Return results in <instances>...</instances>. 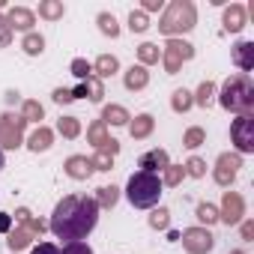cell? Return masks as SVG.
I'll return each instance as SVG.
<instances>
[{"label": "cell", "instance_id": "1", "mask_svg": "<svg viewBox=\"0 0 254 254\" xmlns=\"http://www.w3.org/2000/svg\"><path fill=\"white\" fill-rule=\"evenodd\" d=\"M96 224H99V206H96V200L87 197V194H69V197H63L54 206L48 230L57 239L78 242V239L90 236Z\"/></svg>", "mask_w": 254, "mask_h": 254}, {"label": "cell", "instance_id": "2", "mask_svg": "<svg viewBox=\"0 0 254 254\" xmlns=\"http://www.w3.org/2000/svg\"><path fill=\"white\" fill-rule=\"evenodd\" d=\"M218 105L230 114H251L254 108V84L248 75H230L224 84H221V93H218Z\"/></svg>", "mask_w": 254, "mask_h": 254}, {"label": "cell", "instance_id": "3", "mask_svg": "<svg viewBox=\"0 0 254 254\" xmlns=\"http://www.w3.org/2000/svg\"><path fill=\"white\" fill-rule=\"evenodd\" d=\"M162 189L165 186H162L159 174L138 171V174L129 177V183H126V197H129V203L135 209H153L159 203V197H162Z\"/></svg>", "mask_w": 254, "mask_h": 254}, {"label": "cell", "instance_id": "4", "mask_svg": "<svg viewBox=\"0 0 254 254\" xmlns=\"http://www.w3.org/2000/svg\"><path fill=\"white\" fill-rule=\"evenodd\" d=\"M194 24H197V9L191 0H174L159 18V30L171 39H177V33H189Z\"/></svg>", "mask_w": 254, "mask_h": 254}, {"label": "cell", "instance_id": "5", "mask_svg": "<svg viewBox=\"0 0 254 254\" xmlns=\"http://www.w3.org/2000/svg\"><path fill=\"white\" fill-rule=\"evenodd\" d=\"M191 57H194V45L186 39H168L162 48V63H165L168 75H177L183 69V63H189Z\"/></svg>", "mask_w": 254, "mask_h": 254}, {"label": "cell", "instance_id": "6", "mask_svg": "<svg viewBox=\"0 0 254 254\" xmlns=\"http://www.w3.org/2000/svg\"><path fill=\"white\" fill-rule=\"evenodd\" d=\"M230 141L236 147V156L254 153V117L251 114H239L230 123Z\"/></svg>", "mask_w": 254, "mask_h": 254}, {"label": "cell", "instance_id": "7", "mask_svg": "<svg viewBox=\"0 0 254 254\" xmlns=\"http://www.w3.org/2000/svg\"><path fill=\"white\" fill-rule=\"evenodd\" d=\"M24 117L18 114H3L0 117V153L3 150H15L21 147V135H24Z\"/></svg>", "mask_w": 254, "mask_h": 254}, {"label": "cell", "instance_id": "8", "mask_svg": "<svg viewBox=\"0 0 254 254\" xmlns=\"http://www.w3.org/2000/svg\"><path fill=\"white\" fill-rule=\"evenodd\" d=\"M180 239H183V248L189 254H209L215 245V236L209 233V227H189L180 233Z\"/></svg>", "mask_w": 254, "mask_h": 254}, {"label": "cell", "instance_id": "9", "mask_svg": "<svg viewBox=\"0 0 254 254\" xmlns=\"http://www.w3.org/2000/svg\"><path fill=\"white\" fill-rule=\"evenodd\" d=\"M239 168H242V156H236V153H221V156L215 159V171H212V180H215L221 189H230V183L236 180Z\"/></svg>", "mask_w": 254, "mask_h": 254}, {"label": "cell", "instance_id": "10", "mask_svg": "<svg viewBox=\"0 0 254 254\" xmlns=\"http://www.w3.org/2000/svg\"><path fill=\"white\" fill-rule=\"evenodd\" d=\"M245 215V200L239 191H224L221 194V209H218V221L224 224H239Z\"/></svg>", "mask_w": 254, "mask_h": 254}, {"label": "cell", "instance_id": "11", "mask_svg": "<svg viewBox=\"0 0 254 254\" xmlns=\"http://www.w3.org/2000/svg\"><path fill=\"white\" fill-rule=\"evenodd\" d=\"M87 138H90V144L96 147V153H108V156H117V153H120V144H117L114 138H108V132H105V123H102V120L90 123Z\"/></svg>", "mask_w": 254, "mask_h": 254}, {"label": "cell", "instance_id": "12", "mask_svg": "<svg viewBox=\"0 0 254 254\" xmlns=\"http://www.w3.org/2000/svg\"><path fill=\"white\" fill-rule=\"evenodd\" d=\"M6 21H9L12 33H15V30L33 33V24H36V12H33V9H27V6H12V9L6 12Z\"/></svg>", "mask_w": 254, "mask_h": 254}, {"label": "cell", "instance_id": "13", "mask_svg": "<svg viewBox=\"0 0 254 254\" xmlns=\"http://www.w3.org/2000/svg\"><path fill=\"white\" fill-rule=\"evenodd\" d=\"M171 165V156H168V150H150V153H144L141 159H138V168L144 171V174H159V171H165Z\"/></svg>", "mask_w": 254, "mask_h": 254}, {"label": "cell", "instance_id": "14", "mask_svg": "<svg viewBox=\"0 0 254 254\" xmlns=\"http://www.w3.org/2000/svg\"><path fill=\"white\" fill-rule=\"evenodd\" d=\"M123 84H126V90H144L147 84H150V72H147V66H129V69H126L123 72Z\"/></svg>", "mask_w": 254, "mask_h": 254}, {"label": "cell", "instance_id": "15", "mask_svg": "<svg viewBox=\"0 0 254 254\" xmlns=\"http://www.w3.org/2000/svg\"><path fill=\"white\" fill-rule=\"evenodd\" d=\"M230 54H233V63L242 69V75L254 69V42H245V39H242V42H236V45H233V51H230Z\"/></svg>", "mask_w": 254, "mask_h": 254}, {"label": "cell", "instance_id": "16", "mask_svg": "<svg viewBox=\"0 0 254 254\" xmlns=\"http://www.w3.org/2000/svg\"><path fill=\"white\" fill-rule=\"evenodd\" d=\"M90 174H93V162H90L87 156H69V159H66V177H69V180H78V183H81V180H87Z\"/></svg>", "mask_w": 254, "mask_h": 254}, {"label": "cell", "instance_id": "17", "mask_svg": "<svg viewBox=\"0 0 254 254\" xmlns=\"http://www.w3.org/2000/svg\"><path fill=\"white\" fill-rule=\"evenodd\" d=\"M153 129H156V120H153V114H138V117L129 123V135H132L135 141H144V138H150V135H153Z\"/></svg>", "mask_w": 254, "mask_h": 254}, {"label": "cell", "instance_id": "18", "mask_svg": "<svg viewBox=\"0 0 254 254\" xmlns=\"http://www.w3.org/2000/svg\"><path fill=\"white\" fill-rule=\"evenodd\" d=\"M245 15H248L245 6L230 3V6L224 9V30H227V33H239V30L245 27Z\"/></svg>", "mask_w": 254, "mask_h": 254}, {"label": "cell", "instance_id": "19", "mask_svg": "<svg viewBox=\"0 0 254 254\" xmlns=\"http://www.w3.org/2000/svg\"><path fill=\"white\" fill-rule=\"evenodd\" d=\"M51 144H54V132L48 126H39V129L30 132V138H27V147L33 153H45V150H51Z\"/></svg>", "mask_w": 254, "mask_h": 254}, {"label": "cell", "instance_id": "20", "mask_svg": "<svg viewBox=\"0 0 254 254\" xmlns=\"http://www.w3.org/2000/svg\"><path fill=\"white\" fill-rule=\"evenodd\" d=\"M129 111H126L123 105H105V111H102V123L105 126H129Z\"/></svg>", "mask_w": 254, "mask_h": 254}, {"label": "cell", "instance_id": "21", "mask_svg": "<svg viewBox=\"0 0 254 254\" xmlns=\"http://www.w3.org/2000/svg\"><path fill=\"white\" fill-rule=\"evenodd\" d=\"M114 72H120V60H117L114 54L96 57V63H93V75H96V78H111Z\"/></svg>", "mask_w": 254, "mask_h": 254}, {"label": "cell", "instance_id": "22", "mask_svg": "<svg viewBox=\"0 0 254 254\" xmlns=\"http://www.w3.org/2000/svg\"><path fill=\"white\" fill-rule=\"evenodd\" d=\"M21 48H24V54L27 57H39L42 51H45V36L42 33H24V39H21Z\"/></svg>", "mask_w": 254, "mask_h": 254}, {"label": "cell", "instance_id": "23", "mask_svg": "<svg viewBox=\"0 0 254 254\" xmlns=\"http://www.w3.org/2000/svg\"><path fill=\"white\" fill-rule=\"evenodd\" d=\"M15 221H21L33 236H39V233H45V230H48V224H45V221H39V218H33V215H30V209H24V206H21V209H15Z\"/></svg>", "mask_w": 254, "mask_h": 254}, {"label": "cell", "instance_id": "24", "mask_svg": "<svg viewBox=\"0 0 254 254\" xmlns=\"http://www.w3.org/2000/svg\"><path fill=\"white\" fill-rule=\"evenodd\" d=\"M57 135H63L66 141H75V138L81 135V120H78V117H60Z\"/></svg>", "mask_w": 254, "mask_h": 254}, {"label": "cell", "instance_id": "25", "mask_svg": "<svg viewBox=\"0 0 254 254\" xmlns=\"http://www.w3.org/2000/svg\"><path fill=\"white\" fill-rule=\"evenodd\" d=\"M96 206L99 209H111L117 200H120V189H114V186H102V189H96Z\"/></svg>", "mask_w": 254, "mask_h": 254}, {"label": "cell", "instance_id": "26", "mask_svg": "<svg viewBox=\"0 0 254 254\" xmlns=\"http://www.w3.org/2000/svg\"><path fill=\"white\" fill-rule=\"evenodd\" d=\"M63 12H66V6L60 0H42L39 3V18H45V21H57V18H63Z\"/></svg>", "mask_w": 254, "mask_h": 254}, {"label": "cell", "instance_id": "27", "mask_svg": "<svg viewBox=\"0 0 254 254\" xmlns=\"http://www.w3.org/2000/svg\"><path fill=\"white\" fill-rule=\"evenodd\" d=\"M33 242V233L27 230V227H15V230H9V239H6V245L12 248V251H21V248H27Z\"/></svg>", "mask_w": 254, "mask_h": 254}, {"label": "cell", "instance_id": "28", "mask_svg": "<svg viewBox=\"0 0 254 254\" xmlns=\"http://www.w3.org/2000/svg\"><path fill=\"white\" fill-rule=\"evenodd\" d=\"M138 60H141V66H153L162 60V48L153 42H144V45H138Z\"/></svg>", "mask_w": 254, "mask_h": 254}, {"label": "cell", "instance_id": "29", "mask_svg": "<svg viewBox=\"0 0 254 254\" xmlns=\"http://www.w3.org/2000/svg\"><path fill=\"white\" fill-rule=\"evenodd\" d=\"M194 105V96L186 90V87H180V90H174V96H171V108L177 111V114H186L189 108Z\"/></svg>", "mask_w": 254, "mask_h": 254}, {"label": "cell", "instance_id": "30", "mask_svg": "<svg viewBox=\"0 0 254 254\" xmlns=\"http://www.w3.org/2000/svg\"><path fill=\"white\" fill-rule=\"evenodd\" d=\"M21 117H24V123H39V120L45 117V108H42L36 99H27V102L21 105Z\"/></svg>", "mask_w": 254, "mask_h": 254}, {"label": "cell", "instance_id": "31", "mask_svg": "<svg viewBox=\"0 0 254 254\" xmlns=\"http://www.w3.org/2000/svg\"><path fill=\"white\" fill-rule=\"evenodd\" d=\"M99 30L105 33V36H111V39H117L120 36V24H117V18L111 15V12H99Z\"/></svg>", "mask_w": 254, "mask_h": 254}, {"label": "cell", "instance_id": "32", "mask_svg": "<svg viewBox=\"0 0 254 254\" xmlns=\"http://www.w3.org/2000/svg\"><path fill=\"white\" fill-rule=\"evenodd\" d=\"M191 96H194V105L209 108V105H212V96H215V84H212V81H203V84L197 87V93H191Z\"/></svg>", "mask_w": 254, "mask_h": 254}, {"label": "cell", "instance_id": "33", "mask_svg": "<svg viewBox=\"0 0 254 254\" xmlns=\"http://www.w3.org/2000/svg\"><path fill=\"white\" fill-rule=\"evenodd\" d=\"M162 174H165V177H162V186H171V189H174V186H180V183H183L186 168H183V165H168Z\"/></svg>", "mask_w": 254, "mask_h": 254}, {"label": "cell", "instance_id": "34", "mask_svg": "<svg viewBox=\"0 0 254 254\" xmlns=\"http://www.w3.org/2000/svg\"><path fill=\"white\" fill-rule=\"evenodd\" d=\"M69 72H72L78 81H87V78H93V63H87L84 57H75L72 66H69Z\"/></svg>", "mask_w": 254, "mask_h": 254}, {"label": "cell", "instance_id": "35", "mask_svg": "<svg viewBox=\"0 0 254 254\" xmlns=\"http://www.w3.org/2000/svg\"><path fill=\"white\" fill-rule=\"evenodd\" d=\"M203 141H206V132L200 129V126H191V129H189V132L183 135V144H186L189 150H197V147H200Z\"/></svg>", "mask_w": 254, "mask_h": 254}, {"label": "cell", "instance_id": "36", "mask_svg": "<svg viewBox=\"0 0 254 254\" xmlns=\"http://www.w3.org/2000/svg\"><path fill=\"white\" fill-rule=\"evenodd\" d=\"M197 221H200V224H206V227H209V224H215V221H218V209H215L212 203H206V200H203V203H197Z\"/></svg>", "mask_w": 254, "mask_h": 254}, {"label": "cell", "instance_id": "37", "mask_svg": "<svg viewBox=\"0 0 254 254\" xmlns=\"http://www.w3.org/2000/svg\"><path fill=\"white\" fill-rule=\"evenodd\" d=\"M84 87H87V99H90V102H102V99H105V87H102V81H99L96 75L87 78Z\"/></svg>", "mask_w": 254, "mask_h": 254}, {"label": "cell", "instance_id": "38", "mask_svg": "<svg viewBox=\"0 0 254 254\" xmlns=\"http://www.w3.org/2000/svg\"><path fill=\"white\" fill-rule=\"evenodd\" d=\"M168 224H171V212H168L165 206L153 209V215H150V227H153V230H168Z\"/></svg>", "mask_w": 254, "mask_h": 254}, {"label": "cell", "instance_id": "39", "mask_svg": "<svg viewBox=\"0 0 254 254\" xmlns=\"http://www.w3.org/2000/svg\"><path fill=\"white\" fill-rule=\"evenodd\" d=\"M129 30H132V33H144V30H150V18H147L141 9H138V12L132 9V15H129Z\"/></svg>", "mask_w": 254, "mask_h": 254}, {"label": "cell", "instance_id": "40", "mask_svg": "<svg viewBox=\"0 0 254 254\" xmlns=\"http://www.w3.org/2000/svg\"><path fill=\"white\" fill-rule=\"evenodd\" d=\"M183 168H186V174H189V177H194V180L206 177V162H203V159H197V156H191Z\"/></svg>", "mask_w": 254, "mask_h": 254}, {"label": "cell", "instance_id": "41", "mask_svg": "<svg viewBox=\"0 0 254 254\" xmlns=\"http://www.w3.org/2000/svg\"><path fill=\"white\" fill-rule=\"evenodd\" d=\"M60 254H93V248H90L84 239H78V242H66Z\"/></svg>", "mask_w": 254, "mask_h": 254}, {"label": "cell", "instance_id": "42", "mask_svg": "<svg viewBox=\"0 0 254 254\" xmlns=\"http://www.w3.org/2000/svg\"><path fill=\"white\" fill-rule=\"evenodd\" d=\"M90 162H93V171H111V165H114V156H108V153H96Z\"/></svg>", "mask_w": 254, "mask_h": 254}, {"label": "cell", "instance_id": "43", "mask_svg": "<svg viewBox=\"0 0 254 254\" xmlns=\"http://www.w3.org/2000/svg\"><path fill=\"white\" fill-rule=\"evenodd\" d=\"M12 42V27L6 21V15H0V48H6Z\"/></svg>", "mask_w": 254, "mask_h": 254}, {"label": "cell", "instance_id": "44", "mask_svg": "<svg viewBox=\"0 0 254 254\" xmlns=\"http://www.w3.org/2000/svg\"><path fill=\"white\" fill-rule=\"evenodd\" d=\"M51 99H54L57 105H69V102H75V99H72V90H66V87H57V90L51 93Z\"/></svg>", "mask_w": 254, "mask_h": 254}, {"label": "cell", "instance_id": "45", "mask_svg": "<svg viewBox=\"0 0 254 254\" xmlns=\"http://www.w3.org/2000/svg\"><path fill=\"white\" fill-rule=\"evenodd\" d=\"M30 254H60V248H57L54 242H39V245H33Z\"/></svg>", "mask_w": 254, "mask_h": 254}, {"label": "cell", "instance_id": "46", "mask_svg": "<svg viewBox=\"0 0 254 254\" xmlns=\"http://www.w3.org/2000/svg\"><path fill=\"white\" fill-rule=\"evenodd\" d=\"M242 239H245V242H251V239H254V221H251V218H245V221H242Z\"/></svg>", "mask_w": 254, "mask_h": 254}, {"label": "cell", "instance_id": "47", "mask_svg": "<svg viewBox=\"0 0 254 254\" xmlns=\"http://www.w3.org/2000/svg\"><path fill=\"white\" fill-rule=\"evenodd\" d=\"M9 230H12V215L0 212V233H9Z\"/></svg>", "mask_w": 254, "mask_h": 254}, {"label": "cell", "instance_id": "48", "mask_svg": "<svg viewBox=\"0 0 254 254\" xmlns=\"http://www.w3.org/2000/svg\"><path fill=\"white\" fill-rule=\"evenodd\" d=\"M162 6H165L162 0H144V9H141V12H144V15H147V12H159Z\"/></svg>", "mask_w": 254, "mask_h": 254}, {"label": "cell", "instance_id": "49", "mask_svg": "<svg viewBox=\"0 0 254 254\" xmlns=\"http://www.w3.org/2000/svg\"><path fill=\"white\" fill-rule=\"evenodd\" d=\"M6 102H9V105H15V102H18V93H15V90H9V93H6Z\"/></svg>", "mask_w": 254, "mask_h": 254}, {"label": "cell", "instance_id": "50", "mask_svg": "<svg viewBox=\"0 0 254 254\" xmlns=\"http://www.w3.org/2000/svg\"><path fill=\"white\" fill-rule=\"evenodd\" d=\"M0 171H3V153H0Z\"/></svg>", "mask_w": 254, "mask_h": 254}, {"label": "cell", "instance_id": "51", "mask_svg": "<svg viewBox=\"0 0 254 254\" xmlns=\"http://www.w3.org/2000/svg\"><path fill=\"white\" fill-rule=\"evenodd\" d=\"M230 254H245V251H239V248H236V251H230Z\"/></svg>", "mask_w": 254, "mask_h": 254}, {"label": "cell", "instance_id": "52", "mask_svg": "<svg viewBox=\"0 0 254 254\" xmlns=\"http://www.w3.org/2000/svg\"><path fill=\"white\" fill-rule=\"evenodd\" d=\"M0 9H3V0H0Z\"/></svg>", "mask_w": 254, "mask_h": 254}]
</instances>
